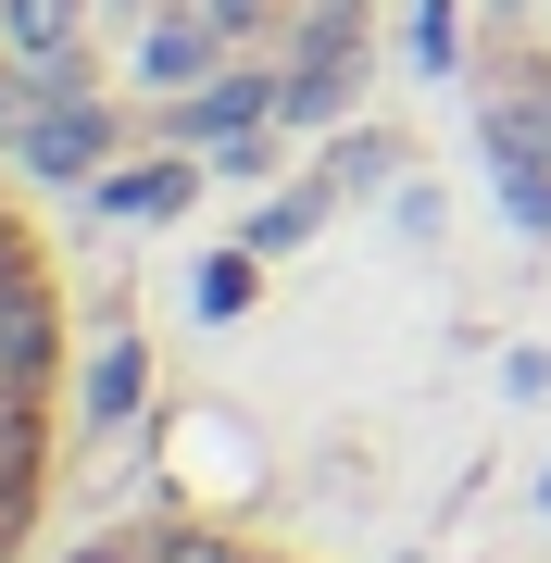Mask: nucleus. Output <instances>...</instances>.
Returning <instances> with one entry per match:
<instances>
[{"label": "nucleus", "instance_id": "obj_1", "mask_svg": "<svg viewBox=\"0 0 551 563\" xmlns=\"http://www.w3.org/2000/svg\"><path fill=\"white\" fill-rule=\"evenodd\" d=\"M25 151H38L51 176H88V163H101V113H51V125H38Z\"/></svg>", "mask_w": 551, "mask_h": 563}, {"label": "nucleus", "instance_id": "obj_2", "mask_svg": "<svg viewBox=\"0 0 551 563\" xmlns=\"http://www.w3.org/2000/svg\"><path fill=\"white\" fill-rule=\"evenodd\" d=\"M0 38H13L25 63H51L63 51V0H0Z\"/></svg>", "mask_w": 551, "mask_h": 563}, {"label": "nucleus", "instance_id": "obj_3", "mask_svg": "<svg viewBox=\"0 0 551 563\" xmlns=\"http://www.w3.org/2000/svg\"><path fill=\"white\" fill-rule=\"evenodd\" d=\"M176 201H188L176 163H164V176H113V213H176Z\"/></svg>", "mask_w": 551, "mask_h": 563}, {"label": "nucleus", "instance_id": "obj_4", "mask_svg": "<svg viewBox=\"0 0 551 563\" xmlns=\"http://www.w3.org/2000/svg\"><path fill=\"white\" fill-rule=\"evenodd\" d=\"M139 563H239V539H201V526H176V539H151Z\"/></svg>", "mask_w": 551, "mask_h": 563}, {"label": "nucleus", "instance_id": "obj_5", "mask_svg": "<svg viewBox=\"0 0 551 563\" xmlns=\"http://www.w3.org/2000/svg\"><path fill=\"white\" fill-rule=\"evenodd\" d=\"M251 113H264V88H213V101H201V139H225V125H251Z\"/></svg>", "mask_w": 551, "mask_h": 563}]
</instances>
